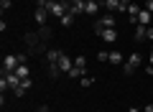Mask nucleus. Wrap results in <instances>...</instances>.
<instances>
[{"instance_id":"31","label":"nucleus","mask_w":153,"mask_h":112,"mask_svg":"<svg viewBox=\"0 0 153 112\" xmlns=\"http://www.w3.org/2000/svg\"><path fill=\"white\" fill-rule=\"evenodd\" d=\"M97 3H100V5H102V8H105V3H107V0H97Z\"/></svg>"},{"instance_id":"19","label":"nucleus","mask_w":153,"mask_h":112,"mask_svg":"<svg viewBox=\"0 0 153 112\" xmlns=\"http://www.w3.org/2000/svg\"><path fill=\"white\" fill-rule=\"evenodd\" d=\"M66 76H69V79H82V76H84V71H82V69H76V66H74V69H71V71H69Z\"/></svg>"},{"instance_id":"15","label":"nucleus","mask_w":153,"mask_h":112,"mask_svg":"<svg viewBox=\"0 0 153 112\" xmlns=\"http://www.w3.org/2000/svg\"><path fill=\"white\" fill-rule=\"evenodd\" d=\"M59 21H61V26H64V28H66V26H71V23H74V13H71V10H66L64 16L59 18Z\"/></svg>"},{"instance_id":"26","label":"nucleus","mask_w":153,"mask_h":112,"mask_svg":"<svg viewBox=\"0 0 153 112\" xmlns=\"http://www.w3.org/2000/svg\"><path fill=\"white\" fill-rule=\"evenodd\" d=\"M146 71H148V74L153 76V64H148V66H146Z\"/></svg>"},{"instance_id":"8","label":"nucleus","mask_w":153,"mask_h":112,"mask_svg":"<svg viewBox=\"0 0 153 112\" xmlns=\"http://www.w3.org/2000/svg\"><path fill=\"white\" fill-rule=\"evenodd\" d=\"M56 66H59L61 71H66V74H69V71L74 69V61H71V56H66V53H64V56L59 59V64H56Z\"/></svg>"},{"instance_id":"16","label":"nucleus","mask_w":153,"mask_h":112,"mask_svg":"<svg viewBox=\"0 0 153 112\" xmlns=\"http://www.w3.org/2000/svg\"><path fill=\"white\" fill-rule=\"evenodd\" d=\"M74 66H76V69H82V71H87V59H84V56H76Z\"/></svg>"},{"instance_id":"18","label":"nucleus","mask_w":153,"mask_h":112,"mask_svg":"<svg viewBox=\"0 0 153 112\" xmlns=\"http://www.w3.org/2000/svg\"><path fill=\"white\" fill-rule=\"evenodd\" d=\"M16 74L21 76V79H28V66H26V64H18V69H16Z\"/></svg>"},{"instance_id":"11","label":"nucleus","mask_w":153,"mask_h":112,"mask_svg":"<svg viewBox=\"0 0 153 112\" xmlns=\"http://www.w3.org/2000/svg\"><path fill=\"white\" fill-rule=\"evenodd\" d=\"M138 26H151V13H148L146 8L138 13Z\"/></svg>"},{"instance_id":"34","label":"nucleus","mask_w":153,"mask_h":112,"mask_svg":"<svg viewBox=\"0 0 153 112\" xmlns=\"http://www.w3.org/2000/svg\"><path fill=\"white\" fill-rule=\"evenodd\" d=\"M140 112H143V110H140Z\"/></svg>"},{"instance_id":"32","label":"nucleus","mask_w":153,"mask_h":112,"mask_svg":"<svg viewBox=\"0 0 153 112\" xmlns=\"http://www.w3.org/2000/svg\"><path fill=\"white\" fill-rule=\"evenodd\" d=\"M66 3H69V0H66Z\"/></svg>"},{"instance_id":"5","label":"nucleus","mask_w":153,"mask_h":112,"mask_svg":"<svg viewBox=\"0 0 153 112\" xmlns=\"http://www.w3.org/2000/svg\"><path fill=\"white\" fill-rule=\"evenodd\" d=\"M100 38H102L105 43H115L117 41V31H115V28H105V31H100Z\"/></svg>"},{"instance_id":"3","label":"nucleus","mask_w":153,"mask_h":112,"mask_svg":"<svg viewBox=\"0 0 153 112\" xmlns=\"http://www.w3.org/2000/svg\"><path fill=\"white\" fill-rule=\"evenodd\" d=\"M18 64H21V56H18V53H10V56L3 59V71H16Z\"/></svg>"},{"instance_id":"20","label":"nucleus","mask_w":153,"mask_h":112,"mask_svg":"<svg viewBox=\"0 0 153 112\" xmlns=\"http://www.w3.org/2000/svg\"><path fill=\"white\" fill-rule=\"evenodd\" d=\"M94 84V79H92V76H87V74H84L82 76V87H92Z\"/></svg>"},{"instance_id":"33","label":"nucleus","mask_w":153,"mask_h":112,"mask_svg":"<svg viewBox=\"0 0 153 112\" xmlns=\"http://www.w3.org/2000/svg\"><path fill=\"white\" fill-rule=\"evenodd\" d=\"M87 3H89V0H87Z\"/></svg>"},{"instance_id":"30","label":"nucleus","mask_w":153,"mask_h":112,"mask_svg":"<svg viewBox=\"0 0 153 112\" xmlns=\"http://www.w3.org/2000/svg\"><path fill=\"white\" fill-rule=\"evenodd\" d=\"M143 112H153V105H148V107H146V110H143Z\"/></svg>"},{"instance_id":"4","label":"nucleus","mask_w":153,"mask_h":112,"mask_svg":"<svg viewBox=\"0 0 153 112\" xmlns=\"http://www.w3.org/2000/svg\"><path fill=\"white\" fill-rule=\"evenodd\" d=\"M105 28H115V18L112 16H102L97 23H94V31H97V33L105 31Z\"/></svg>"},{"instance_id":"6","label":"nucleus","mask_w":153,"mask_h":112,"mask_svg":"<svg viewBox=\"0 0 153 112\" xmlns=\"http://www.w3.org/2000/svg\"><path fill=\"white\" fill-rule=\"evenodd\" d=\"M31 87H33V82H31V76H28V79H23L21 84H18L16 89H13V94H16V97H23L28 89H31Z\"/></svg>"},{"instance_id":"2","label":"nucleus","mask_w":153,"mask_h":112,"mask_svg":"<svg viewBox=\"0 0 153 112\" xmlns=\"http://www.w3.org/2000/svg\"><path fill=\"white\" fill-rule=\"evenodd\" d=\"M46 10H49L51 16H59V18H61L66 10H69V3H66V0H56V3H51V5L46 8Z\"/></svg>"},{"instance_id":"1","label":"nucleus","mask_w":153,"mask_h":112,"mask_svg":"<svg viewBox=\"0 0 153 112\" xmlns=\"http://www.w3.org/2000/svg\"><path fill=\"white\" fill-rule=\"evenodd\" d=\"M140 66H143V53H130L128 61L123 64V69H125V74H133V71H138Z\"/></svg>"},{"instance_id":"24","label":"nucleus","mask_w":153,"mask_h":112,"mask_svg":"<svg viewBox=\"0 0 153 112\" xmlns=\"http://www.w3.org/2000/svg\"><path fill=\"white\" fill-rule=\"evenodd\" d=\"M146 10H148V13H153V0H146Z\"/></svg>"},{"instance_id":"7","label":"nucleus","mask_w":153,"mask_h":112,"mask_svg":"<svg viewBox=\"0 0 153 112\" xmlns=\"http://www.w3.org/2000/svg\"><path fill=\"white\" fill-rule=\"evenodd\" d=\"M84 8H87V0H69V10L74 13V16L84 13Z\"/></svg>"},{"instance_id":"27","label":"nucleus","mask_w":153,"mask_h":112,"mask_svg":"<svg viewBox=\"0 0 153 112\" xmlns=\"http://www.w3.org/2000/svg\"><path fill=\"white\" fill-rule=\"evenodd\" d=\"M120 3H123V5H125V8H128V5H130V0H120ZM125 13H128V10H125Z\"/></svg>"},{"instance_id":"13","label":"nucleus","mask_w":153,"mask_h":112,"mask_svg":"<svg viewBox=\"0 0 153 112\" xmlns=\"http://www.w3.org/2000/svg\"><path fill=\"white\" fill-rule=\"evenodd\" d=\"M148 38V26H135V41H146Z\"/></svg>"},{"instance_id":"14","label":"nucleus","mask_w":153,"mask_h":112,"mask_svg":"<svg viewBox=\"0 0 153 112\" xmlns=\"http://www.w3.org/2000/svg\"><path fill=\"white\" fill-rule=\"evenodd\" d=\"M100 8H102V5H100L97 0H89V3H87V8H84V13H87V16H94V13H97Z\"/></svg>"},{"instance_id":"10","label":"nucleus","mask_w":153,"mask_h":112,"mask_svg":"<svg viewBox=\"0 0 153 112\" xmlns=\"http://www.w3.org/2000/svg\"><path fill=\"white\" fill-rule=\"evenodd\" d=\"M36 23L38 26H46V18H49V10H46V8H36Z\"/></svg>"},{"instance_id":"9","label":"nucleus","mask_w":153,"mask_h":112,"mask_svg":"<svg viewBox=\"0 0 153 112\" xmlns=\"http://www.w3.org/2000/svg\"><path fill=\"white\" fill-rule=\"evenodd\" d=\"M64 56V53L59 51V48H51V51H46V61H49V66H54V64H59V59Z\"/></svg>"},{"instance_id":"29","label":"nucleus","mask_w":153,"mask_h":112,"mask_svg":"<svg viewBox=\"0 0 153 112\" xmlns=\"http://www.w3.org/2000/svg\"><path fill=\"white\" fill-rule=\"evenodd\" d=\"M38 112H51V110H49V107H38Z\"/></svg>"},{"instance_id":"21","label":"nucleus","mask_w":153,"mask_h":112,"mask_svg":"<svg viewBox=\"0 0 153 112\" xmlns=\"http://www.w3.org/2000/svg\"><path fill=\"white\" fill-rule=\"evenodd\" d=\"M49 74H51V76H59V74H61V69L54 64V66H49Z\"/></svg>"},{"instance_id":"23","label":"nucleus","mask_w":153,"mask_h":112,"mask_svg":"<svg viewBox=\"0 0 153 112\" xmlns=\"http://www.w3.org/2000/svg\"><path fill=\"white\" fill-rule=\"evenodd\" d=\"M107 56H110L107 51H100V53H97V61H107Z\"/></svg>"},{"instance_id":"12","label":"nucleus","mask_w":153,"mask_h":112,"mask_svg":"<svg viewBox=\"0 0 153 112\" xmlns=\"http://www.w3.org/2000/svg\"><path fill=\"white\" fill-rule=\"evenodd\" d=\"M107 61H110V64H115V66H117V64H125V61H123V53H120V51H110Z\"/></svg>"},{"instance_id":"22","label":"nucleus","mask_w":153,"mask_h":112,"mask_svg":"<svg viewBox=\"0 0 153 112\" xmlns=\"http://www.w3.org/2000/svg\"><path fill=\"white\" fill-rule=\"evenodd\" d=\"M10 5H13L10 0H0V8H3V13H5V10H8V8H10Z\"/></svg>"},{"instance_id":"17","label":"nucleus","mask_w":153,"mask_h":112,"mask_svg":"<svg viewBox=\"0 0 153 112\" xmlns=\"http://www.w3.org/2000/svg\"><path fill=\"white\" fill-rule=\"evenodd\" d=\"M143 8L140 5H135V3H130V5H128V18H133V16H138V13H140Z\"/></svg>"},{"instance_id":"28","label":"nucleus","mask_w":153,"mask_h":112,"mask_svg":"<svg viewBox=\"0 0 153 112\" xmlns=\"http://www.w3.org/2000/svg\"><path fill=\"white\" fill-rule=\"evenodd\" d=\"M148 64H153V51H151V53H148Z\"/></svg>"},{"instance_id":"25","label":"nucleus","mask_w":153,"mask_h":112,"mask_svg":"<svg viewBox=\"0 0 153 112\" xmlns=\"http://www.w3.org/2000/svg\"><path fill=\"white\" fill-rule=\"evenodd\" d=\"M148 41H153V26H148Z\"/></svg>"}]
</instances>
